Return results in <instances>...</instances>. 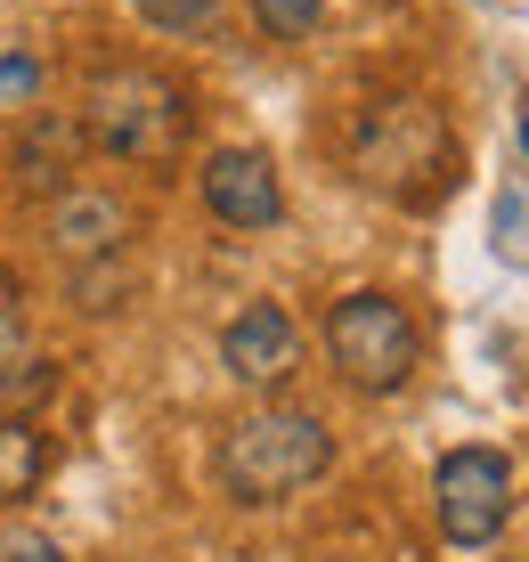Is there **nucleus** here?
<instances>
[{"label":"nucleus","mask_w":529,"mask_h":562,"mask_svg":"<svg viewBox=\"0 0 529 562\" xmlns=\"http://www.w3.org/2000/svg\"><path fill=\"white\" fill-rule=\"evenodd\" d=\"M74 155H82V123H66V114H33L25 139H16V180L57 196V188H74V180H66Z\"/></svg>","instance_id":"nucleus-9"},{"label":"nucleus","mask_w":529,"mask_h":562,"mask_svg":"<svg viewBox=\"0 0 529 562\" xmlns=\"http://www.w3.org/2000/svg\"><path fill=\"white\" fill-rule=\"evenodd\" d=\"M326 464H335V432H326V416H309V408H261V416L228 424V440H221V490L237 497V506H285V497H302Z\"/></svg>","instance_id":"nucleus-3"},{"label":"nucleus","mask_w":529,"mask_h":562,"mask_svg":"<svg viewBox=\"0 0 529 562\" xmlns=\"http://www.w3.org/2000/svg\"><path fill=\"white\" fill-rule=\"evenodd\" d=\"M131 228H139V212H131L114 188H57L49 196V245L66 261H114L131 245Z\"/></svg>","instance_id":"nucleus-7"},{"label":"nucleus","mask_w":529,"mask_h":562,"mask_svg":"<svg viewBox=\"0 0 529 562\" xmlns=\"http://www.w3.org/2000/svg\"><path fill=\"white\" fill-rule=\"evenodd\" d=\"M0 562H66V547L42 530H16V538H0Z\"/></svg>","instance_id":"nucleus-16"},{"label":"nucleus","mask_w":529,"mask_h":562,"mask_svg":"<svg viewBox=\"0 0 529 562\" xmlns=\"http://www.w3.org/2000/svg\"><path fill=\"white\" fill-rule=\"evenodd\" d=\"M221 367L245 383V392H285L293 367H302V326L285 318L278 302H245L221 335Z\"/></svg>","instance_id":"nucleus-6"},{"label":"nucleus","mask_w":529,"mask_h":562,"mask_svg":"<svg viewBox=\"0 0 529 562\" xmlns=\"http://www.w3.org/2000/svg\"><path fill=\"white\" fill-rule=\"evenodd\" d=\"M16 342H25V278L0 269V351H16Z\"/></svg>","instance_id":"nucleus-14"},{"label":"nucleus","mask_w":529,"mask_h":562,"mask_svg":"<svg viewBox=\"0 0 529 562\" xmlns=\"http://www.w3.org/2000/svg\"><path fill=\"white\" fill-rule=\"evenodd\" d=\"M521 155H529V106H521Z\"/></svg>","instance_id":"nucleus-17"},{"label":"nucleus","mask_w":529,"mask_h":562,"mask_svg":"<svg viewBox=\"0 0 529 562\" xmlns=\"http://www.w3.org/2000/svg\"><path fill=\"white\" fill-rule=\"evenodd\" d=\"M49 481V432L33 416H0V506H25Z\"/></svg>","instance_id":"nucleus-10"},{"label":"nucleus","mask_w":529,"mask_h":562,"mask_svg":"<svg viewBox=\"0 0 529 562\" xmlns=\"http://www.w3.org/2000/svg\"><path fill=\"white\" fill-rule=\"evenodd\" d=\"M139 9V25H155V33H212V16H221V0H131Z\"/></svg>","instance_id":"nucleus-13"},{"label":"nucleus","mask_w":529,"mask_h":562,"mask_svg":"<svg viewBox=\"0 0 529 562\" xmlns=\"http://www.w3.org/2000/svg\"><path fill=\"white\" fill-rule=\"evenodd\" d=\"M74 123H82V139L106 147L114 164H171V155L188 147L195 106L164 66H106V74H90Z\"/></svg>","instance_id":"nucleus-2"},{"label":"nucleus","mask_w":529,"mask_h":562,"mask_svg":"<svg viewBox=\"0 0 529 562\" xmlns=\"http://www.w3.org/2000/svg\"><path fill=\"white\" fill-rule=\"evenodd\" d=\"M33 90H42V66H33L25 49H9L0 57V99H33Z\"/></svg>","instance_id":"nucleus-15"},{"label":"nucleus","mask_w":529,"mask_h":562,"mask_svg":"<svg viewBox=\"0 0 529 562\" xmlns=\"http://www.w3.org/2000/svg\"><path fill=\"white\" fill-rule=\"evenodd\" d=\"M204 204H212V221H228V228H278L285 221L278 164H269L261 147H221L204 164Z\"/></svg>","instance_id":"nucleus-8"},{"label":"nucleus","mask_w":529,"mask_h":562,"mask_svg":"<svg viewBox=\"0 0 529 562\" xmlns=\"http://www.w3.org/2000/svg\"><path fill=\"white\" fill-rule=\"evenodd\" d=\"M432 514L448 547H488L514 521V464L497 449H448L432 473Z\"/></svg>","instance_id":"nucleus-5"},{"label":"nucleus","mask_w":529,"mask_h":562,"mask_svg":"<svg viewBox=\"0 0 529 562\" xmlns=\"http://www.w3.org/2000/svg\"><path fill=\"white\" fill-rule=\"evenodd\" d=\"M49 392H57V359L49 351H33V342L0 351V416H33Z\"/></svg>","instance_id":"nucleus-11"},{"label":"nucleus","mask_w":529,"mask_h":562,"mask_svg":"<svg viewBox=\"0 0 529 562\" xmlns=\"http://www.w3.org/2000/svg\"><path fill=\"white\" fill-rule=\"evenodd\" d=\"M252 25H261L269 42H309V33L326 25V0H252Z\"/></svg>","instance_id":"nucleus-12"},{"label":"nucleus","mask_w":529,"mask_h":562,"mask_svg":"<svg viewBox=\"0 0 529 562\" xmlns=\"http://www.w3.org/2000/svg\"><path fill=\"white\" fill-rule=\"evenodd\" d=\"M326 359H335V375L350 383V392H367V400H383V392H399L407 375H416V359H424V335H416V318H407L391 294H342L335 310H326Z\"/></svg>","instance_id":"nucleus-4"},{"label":"nucleus","mask_w":529,"mask_h":562,"mask_svg":"<svg viewBox=\"0 0 529 562\" xmlns=\"http://www.w3.org/2000/svg\"><path fill=\"white\" fill-rule=\"evenodd\" d=\"M350 171L391 204H432L457 180V139H448L440 106L391 90V99H367L350 123Z\"/></svg>","instance_id":"nucleus-1"}]
</instances>
